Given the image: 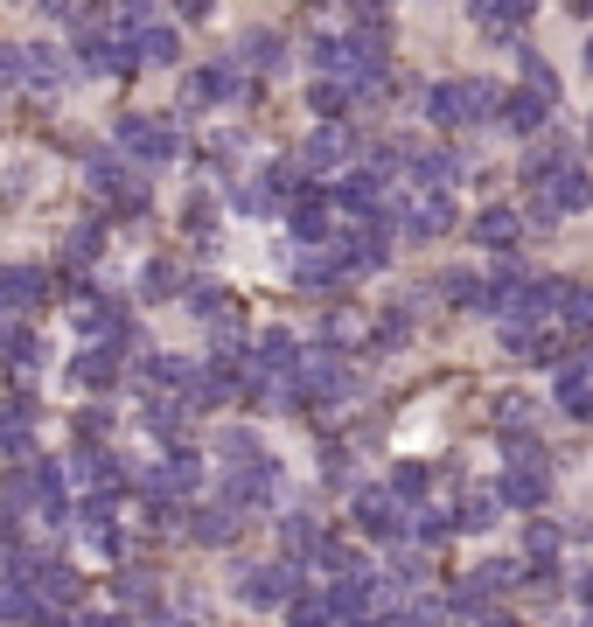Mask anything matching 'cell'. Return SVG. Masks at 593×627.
I'll use <instances>...</instances> for the list:
<instances>
[{
    "mask_svg": "<svg viewBox=\"0 0 593 627\" xmlns=\"http://www.w3.org/2000/svg\"><path fill=\"white\" fill-rule=\"evenodd\" d=\"M488 112H503V91L496 84H433L426 91V119L433 126H468V119H488Z\"/></svg>",
    "mask_w": 593,
    "mask_h": 627,
    "instance_id": "cell-1",
    "label": "cell"
},
{
    "mask_svg": "<svg viewBox=\"0 0 593 627\" xmlns=\"http://www.w3.org/2000/svg\"><path fill=\"white\" fill-rule=\"evenodd\" d=\"M119 147L134 153V161H175V126L168 119H119Z\"/></svg>",
    "mask_w": 593,
    "mask_h": 627,
    "instance_id": "cell-2",
    "label": "cell"
},
{
    "mask_svg": "<svg viewBox=\"0 0 593 627\" xmlns=\"http://www.w3.org/2000/svg\"><path fill=\"white\" fill-rule=\"evenodd\" d=\"M356 530H364V537H405L412 522H405L392 488H364V495H356Z\"/></svg>",
    "mask_w": 593,
    "mask_h": 627,
    "instance_id": "cell-3",
    "label": "cell"
},
{
    "mask_svg": "<svg viewBox=\"0 0 593 627\" xmlns=\"http://www.w3.org/2000/svg\"><path fill=\"white\" fill-rule=\"evenodd\" d=\"M545 495H552L545 454H531V460H510V475H503V502H510V509H537Z\"/></svg>",
    "mask_w": 593,
    "mask_h": 627,
    "instance_id": "cell-4",
    "label": "cell"
},
{
    "mask_svg": "<svg viewBox=\"0 0 593 627\" xmlns=\"http://www.w3.org/2000/svg\"><path fill=\"white\" fill-rule=\"evenodd\" d=\"M552 209V217H573V209H586L593 202V181H586V168H573V161H559L552 175H545V196H537Z\"/></svg>",
    "mask_w": 593,
    "mask_h": 627,
    "instance_id": "cell-5",
    "label": "cell"
},
{
    "mask_svg": "<svg viewBox=\"0 0 593 627\" xmlns=\"http://www.w3.org/2000/svg\"><path fill=\"white\" fill-rule=\"evenodd\" d=\"M294 593H300V571H294V565H259V571L238 586L245 607H287Z\"/></svg>",
    "mask_w": 593,
    "mask_h": 627,
    "instance_id": "cell-6",
    "label": "cell"
},
{
    "mask_svg": "<svg viewBox=\"0 0 593 627\" xmlns=\"http://www.w3.org/2000/svg\"><path fill=\"white\" fill-rule=\"evenodd\" d=\"M70 481L85 488V495H119V488H126V475L112 467V454H98V447L70 460Z\"/></svg>",
    "mask_w": 593,
    "mask_h": 627,
    "instance_id": "cell-7",
    "label": "cell"
},
{
    "mask_svg": "<svg viewBox=\"0 0 593 627\" xmlns=\"http://www.w3.org/2000/svg\"><path fill=\"white\" fill-rule=\"evenodd\" d=\"M531 8H537V0H475V14H482V29H488V36H496V42H510V36H517V29H524V21H531Z\"/></svg>",
    "mask_w": 593,
    "mask_h": 627,
    "instance_id": "cell-8",
    "label": "cell"
},
{
    "mask_svg": "<svg viewBox=\"0 0 593 627\" xmlns=\"http://www.w3.org/2000/svg\"><path fill=\"white\" fill-rule=\"evenodd\" d=\"M210 98H245L238 63H210V70H196V77H189V104H210Z\"/></svg>",
    "mask_w": 593,
    "mask_h": 627,
    "instance_id": "cell-9",
    "label": "cell"
},
{
    "mask_svg": "<svg viewBox=\"0 0 593 627\" xmlns=\"http://www.w3.org/2000/svg\"><path fill=\"white\" fill-rule=\"evenodd\" d=\"M36 300H42V272L0 266V314H21V307H36Z\"/></svg>",
    "mask_w": 593,
    "mask_h": 627,
    "instance_id": "cell-10",
    "label": "cell"
},
{
    "mask_svg": "<svg viewBox=\"0 0 593 627\" xmlns=\"http://www.w3.org/2000/svg\"><path fill=\"white\" fill-rule=\"evenodd\" d=\"M287 223H294L300 245H335V238H328V196H300V202L287 209Z\"/></svg>",
    "mask_w": 593,
    "mask_h": 627,
    "instance_id": "cell-11",
    "label": "cell"
},
{
    "mask_svg": "<svg viewBox=\"0 0 593 627\" xmlns=\"http://www.w3.org/2000/svg\"><path fill=\"white\" fill-rule=\"evenodd\" d=\"M447 223H454V202H447L441 189H433V196H419V202L405 209V230H412V238H441Z\"/></svg>",
    "mask_w": 593,
    "mask_h": 627,
    "instance_id": "cell-12",
    "label": "cell"
},
{
    "mask_svg": "<svg viewBox=\"0 0 593 627\" xmlns=\"http://www.w3.org/2000/svg\"><path fill=\"white\" fill-rule=\"evenodd\" d=\"M475 238L488 245V251H510V245H517L524 238V217H517V209H482V217H475Z\"/></svg>",
    "mask_w": 593,
    "mask_h": 627,
    "instance_id": "cell-13",
    "label": "cell"
},
{
    "mask_svg": "<svg viewBox=\"0 0 593 627\" xmlns=\"http://www.w3.org/2000/svg\"><path fill=\"white\" fill-rule=\"evenodd\" d=\"M238 522H245V509H230V502H217V509H196V522H189V537H196V544H230V537H238Z\"/></svg>",
    "mask_w": 593,
    "mask_h": 627,
    "instance_id": "cell-14",
    "label": "cell"
},
{
    "mask_svg": "<svg viewBox=\"0 0 593 627\" xmlns=\"http://www.w3.org/2000/svg\"><path fill=\"white\" fill-rule=\"evenodd\" d=\"M29 439H36V411L29 405H0V454H21V447H29Z\"/></svg>",
    "mask_w": 593,
    "mask_h": 627,
    "instance_id": "cell-15",
    "label": "cell"
},
{
    "mask_svg": "<svg viewBox=\"0 0 593 627\" xmlns=\"http://www.w3.org/2000/svg\"><path fill=\"white\" fill-rule=\"evenodd\" d=\"M503 126H510V133H537V126H545V98H537V91H510L503 98Z\"/></svg>",
    "mask_w": 593,
    "mask_h": 627,
    "instance_id": "cell-16",
    "label": "cell"
},
{
    "mask_svg": "<svg viewBox=\"0 0 593 627\" xmlns=\"http://www.w3.org/2000/svg\"><path fill=\"white\" fill-rule=\"evenodd\" d=\"M343 153H349V126H322V133L300 147V161H307V168H335Z\"/></svg>",
    "mask_w": 593,
    "mask_h": 627,
    "instance_id": "cell-17",
    "label": "cell"
},
{
    "mask_svg": "<svg viewBox=\"0 0 593 627\" xmlns=\"http://www.w3.org/2000/svg\"><path fill=\"white\" fill-rule=\"evenodd\" d=\"M140 426H147V432H161V439H175V432L189 426V405H182V398H147Z\"/></svg>",
    "mask_w": 593,
    "mask_h": 627,
    "instance_id": "cell-18",
    "label": "cell"
},
{
    "mask_svg": "<svg viewBox=\"0 0 593 627\" xmlns=\"http://www.w3.org/2000/svg\"><path fill=\"white\" fill-rule=\"evenodd\" d=\"M175 57H182V36L147 21V29H140V63H175Z\"/></svg>",
    "mask_w": 593,
    "mask_h": 627,
    "instance_id": "cell-19",
    "label": "cell"
},
{
    "mask_svg": "<svg viewBox=\"0 0 593 627\" xmlns=\"http://www.w3.org/2000/svg\"><path fill=\"white\" fill-rule=\"evenodd\" d=\"M119 377V349H85V356H77V384H112Z\"/></svg>",
    "mask_w": 593,
    "mask_h": 627,
    "instance_id": "cell-20",
    "label": "cell"
},
{
    "mask_svg": "<svg viewBox=\"0 0 593 627\" xmlns=\"http://www.w3.org/2000/svg\"><path fill=\"white\" fill-rule=\"evenodd\" d=\"M349 98H356V91L343 84V77H322V84H315V91H307V104H315V112H322V119H335V112H349Z\"/></svg>",
    "mask_w": 593,
    "mask_h": 627,
    "instance_id": "cell-21",
    "label": "cell"
},
{
    "mask_svg": "<svg viewBox=\"0 0 593 627\" xmlns=\"http://www.w3.org/2000/svg\"><path fill=\"white\" fill-rule=\"evenodd\" d=\"M8 349H14V370L21 377H42L49 370V342H42V335H14Z\"/></svg>",
    "mask_w": 593,
    "mask_h": 627,
    "instance_id": "cell-22",
    "label": "cell"
},
{
    "mask_svg": "<svg viewBox=\"0 0 593 627\" xmlns=\"http://www.w3.org/2000/svg\"><path fill=\"white\" fill-rule=\"evenodd\" d=\"M189 314H196V321H224V286L217 279H196L189 286Z\"/></svg>",
    "mask_w": 593,
    "mask_h": 627,
    "instance_id": "cell-23",
    "label": "cell"
},
{
    "mask_svg": "<svg viewBox=\"0 0 593 627\" xmlns=\"http://www.w3.org/2000/svg\"><path fill=\"white\" fill-rule=\"evenodd\" d=\"M147 377H154V384H168V390H182V384L196 390V370H189L182 356H147Z\"/></svg>",
    "mask_w": 593,
    "mask_h": 627,
    "instance_id": "cell-24",
    "label": "cell"
},
{
    "mask_svg": "<svg viewBox=\"0 0 593 627\" xmlns=\"http://www.w3.org/2000/svg\"><path fill=\"white\" fill-rule=\"evenodd\" d=\"M29 84H42V91H49V84H63V57H57L49 42L29 49Z\"/></svg>",
    "mask_w": 593,
    "mask_h": 627,
    "instance_id": "cell-25",
    "label": "cell"
},
{
    "mask_svg": "<svg viewBox=\"0 0 593 627\" xmlns=\"http://www.w3.org/2000/svg\"><path fill=\"white\" fill-rule=\"evenodd\" d=\"M98 251H106V230H98V223H77V230H70V245H63L70 266H85V258H98Z\"/></svg>",
    "mask_w": 593,
    "mask_h": 627,
    "instance_id": "cell-26",
    "label": "cell"
},
{
    "mask_svg": "<svg viewBox=\"0 0 593 627\" xmlns=\"http://www.w3.org/2000/svg\"><path fill=\"white\" fill-rule=\"evenodd\" d=\"M168 286H182V279H175V266H168V258H147V266H140V293H147V300H161Z\"/></svg>",
    "mask_w": 593,
    "mask_h": 627,
    "instance_id": "cell-27",
    "label": "cell"
},
{
    "mask_svg": "<svg viewBox=\"0 0 593 627\" xmlns=\"http://www.w3.org/2000/svg\"><path fill=\"white\" fill-rule=\"evenodd\" d=\"M412 537H419V544H447V537H454V516H447V509H419Z\"/></svg>",
    "mask_w": 593,
    "mask_h": 627,
    "instance_id": "cell-28",
    "label": "cell"
},
{
    "mask_svg": "<svg viewBox=\"0 0 593 627\" xmlns=\"http://www.w3.org/2000/svg\"><path fill=\"white\" fill-rule=\"evenodd\" d=\"M441 293H447L454 307H475V300H482V279H475V272H447V279H441Z\"/></svg>",
    "mask_w": 593,
    "mask_h": 627,
    "instance_id": "cell-29",
    "label": "cell"
},
{
    "mask_svg": "<svg viewBox=\"0 0 593 627\" xmlns=\"http://www.w3.org/2000/svg\"><path fill=\"white\" fill-rule=\"evenodd\" d=\"M21 77H29V49L0 42V91H8V84H21Z\"/></svg>",
    "mask_w": 593,
    "mask_h": 627,
    "instance_id": "cell-30",
    "label": "cell"
},
{
    "mask_svg": "<svg viewBox=\"0 0 593 627\" xmlns=\"http://www.w3.org/2000/svg\"><path fill=\"white\" fill-rule=\"evenodd\" d=\"M524 84H531L537 98H552V91H559V77H552V63H545V57H531V49H524Z\"/></svg>",
    "mask_w": 593,
    "mask_h": 627,
    "instance_id": "cell-31",
    "label": "cell"
},
{
    "mask_svg": "<svg viewBox=\"0 0 593 627\" xmlns=\"http://www.w3.org/2000/svg\"><path fill=\"white\" fill-rule=\"evenodd\" d=\"M524 544H531V558H537V565H552V551H559V522H531V537H524Z\"/></svg>",
    "mask_w": 593,
    "mask_h": 627,
    "instance_id": "cell-32",
    "label": "cell"
},
{
    "mask_svg": "<svg viewBox=\"0 0 593 627\" xmlns=\"http://www.w3.org/2000/svg\"><path fill=\"white\" fill-rule=\"evenodd\" d=\"M496 426H531V398L503 390V398H496Z\"/></svg>",
    "mask_w": 593,
    "mask_h": 627,
    "instance_id": "cell-33",
    "label": "cell"
},
{
    "mask_svg": "<svg viewBox=\"0 0 593 627\" xmlns=\"http://www.w3.org/2000/svg\"><path fill=\"white\" fill-rule=\"evenodd\" d=\"M392 495H398V502H412V495H426V467H398V475H392Z\"/></svg>",
    "mask_w": 593,
    "mask_h": 627,
    "instance_id": "cell-34",
    "label": "cell"
},
{
    "mask_svg": "<svg viewBox=\"0 0 593 627\" xmlns=\"http://www.w3.org/2000/svg\"><path fill=\"white\" fill-rule=\"evenodd\" d=\"M496 522V495H475L468 509H461V530H488Z\"/></svg>",
    "mask_w": 593,
    "mask_h": 627,
    "instance_id": "cell-35",
    "label": "cell"
},
{
    "mask_svg": "<svg viewBox=\"0 0 593 627\" xmlns=\"http://www.w3.org/2000/svg\"><path fill=\"white\" fill-rule=\"evenodd\" d=\"M119 599H126V607H147V599H154V579H147V571H126V579H119Z\"/></svg>",
    "mask_w": 593,
    "mask_h": 627,
    "instance_id": "cell-36",
    "label": "cell"
},
{
    "mask_svg": "<svg viewBox=\"0 0 593 627\" xmlns=\"http://www.w3.org/2000/svg\"><path fill=\"white\" fill-rule=\"evenodd\" d=\"M238 209H245V217H273L279 196H273V189H238Z\"/></svg>",
    "mask_w": 593,
    "mask_h": 627,
    "instance_id": "cell-37",
    "label": "cell"
},
{
    "mask_svg": "<svg viewBox=\"0 0 593 627\" xmlns=\"http://www.w3.org/2000/svg\"><path fill=\"white\" fill-rule=\"evenodd\" d=\"M475 579H482L488 593H503V586H517V565H503V558H496V565H482Z\"/></svg>",
    "mask_w": 593,
    "mask_h": 627,
    "instance_id": "cell-38",
    "label": "cell"
},
{
    "mask_svg": "<svg viewBox=\"0 0 593 627\" xmlns=\"http://www.w3.org/2000/svg\"><path fill=\"white\" fill-rule=\"evenodd\" d=\"M356 335H364L356 314H328V342H356Z\"/></svg>",
    "mask_w": 593,
    "mask_h": 627,
    "instance_id": "cell-39",
    "label": "cell"
},
{
    "mask_svg": "<svg viewBox=\"0 0 593 627\" xmlns=\"http://www.w3.org/2000/svg\"><path fill=\"white\" fill-rule=\"evenodd\" d=\"M77 627H126L119 614H77Z\"/></svg>",
    "mask_w": 593,
    "mask_h": 627,
    "instance_id": "cell-40",
    "label": "cell"
},
{
    "mask_svg": "<svg viewBox=\"0 0 593 627\" xmlns=\"http://www.w3.org/2000/svg\"><path fill=\"white\" fill-rule=\"evenodd\" d=\"M573 593H580L586 607H593V571H580V579H573Z\"/></svg>",
    "mask_w": 593,
    "mask_h": 627,
    "instance_id": "cell-41",
    "label": "cell"
},
{
    "mask_svg": "<svg viewBox=\"0 0 593 627\" xmlns=\"http://www.w3.org/2000/svg\"><path fill=\"white\" fill-rule=\"evenodd\" d=\"M182 14H189V21H202V14H210V0H182Z\"/></svg>",
    "mask_w": 593,
    "mask_h": 627,
    "instance_id": "cell-42",
    "label": "cell"
},
{
    "mask_svg": "<svg viewBox=\"0 0 593 627\" xmlns=\"http://www.w3.org/2000/svg\"><path fill=\"white\" fill-rule=\"evenodd\" d=\"M482 627H517V620H510V614H482Z\"/></svg>",
    "mask_w": 593,
    "mask_h": 627,
    "instance_id": "cell-43",
    "label": "cell"
},
{
    "mask_svg": "<svg viewBox=\"0 0 593 627\" xmlns=\"http://www.w3.org/2000/svg\"><path fill=\"white\" fill-rule=\"evenodd\" d=\"M154 627H189V620H154Z\"/></svg>",
    "mask_w": 593,
    "mask_h": 627,
    "instance_id": "cell-44",
    "label": "cell"
},
{
    "mask_svg": "<svg viewBox=\"0 0 593 627\" xmlns=\"http://www.w3.org/2000/svg\"><path fill=\"white\" fill-rule=\"evenodd\" d=\"M586 70H593V42H586Z\"/></svg>",
    "mask_w": 593,
    "mask_h": 627,
    "instance_id": "cell-45",
    "label": "cell"
},
{
    "mask_svg": "<svg viewBox=\"0 0 593 627\" xmlns=\"http://www.w3.org/2000/svg\"><path fill=\"white\" fill-rule=\"evenodd\" d=\"M134 8H140V14H147V0H134Z\"/></svg>",
    "mask_w": 593,
    "mask_h": 627,
    "instance_id": "cell-46",
    "label": "cell"
},
{
    "mask_svg": "<svg viewBox=\"0 0 593 627\" xmlns=\"http://www.w3.org/2000/svg\"><path fill=\"white\" fill-rule=\"evenodd\" d=\"M580 627H593V620H580Z\"/></svg>",
    "mask_w": 593,
    "mask_h": 627,
    "instance_id": "cell-47",
    "label": "cell"
}]
</instances>
